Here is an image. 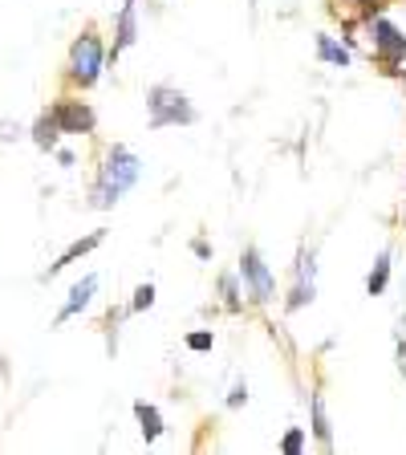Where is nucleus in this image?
Instances as JSON below:
<instances>
[{"label": "nucleus", "mask_w": 406, "mask_h": 455, "mask_svg": "<svg viewBox=\"0 0 406 455\" xmlns=\"http://www.w3.org/2000/svg\"><path fill=\"white\" fill-rule=\"evenodd\" d=\"M53 118H57V126H61V134H90L94 131V110L82 102H57Z\"/></svg>", "instance_id": "obj_5"}, {"label": "nucleus", "mask_w": 406, "mask_h": 455, "mask_svg": "<svg viewBox=\"0 0 406 455\" xmlns=\"http://www.w3.org/2000/svg\"><path fill=\"white\" fill-rule=\"evenodd\" d=\"M374 45H378V53L386 57L390 66H394L398 57H406V37L390 25V20H378V25H374Z\"/></svg>", "instance_id": "obj_7"}, {"label": "nucleus", "mask_w": 406, "mask_h": 455, "mask_svg": "<svg viewBox=\"0 0 406 455\" xmlns=\"http://www.w3.org/2000/svg\"><path fill=\"white\" fill-rule=\"evenodd\" d=\"M139 171H142V163L134 159L126 147H114V151L106 155L102 175H98L94 208H114V204H118V196H123L126 188H134V183H139Z\"/></svg>", "instance_id": "obj_1"}, {"label": "nucleus", "mask_w": 406, "mask_h": 455, "mask_svg": "<svg viewBox=\"0 0 406 455\" xmlns=\"http://www.w3.org/2000/svg\"><path fill=\"white\" fill-rule=\"evenodd\" d=\"M134 41H139V9H134V0H126L123 12H118V41H114V53L110 57L126 53Z\"/></svg>", "instance_id": "obj_8"}, {"label": "nucleus", "mask_w": 406, "mask_h": 455, "mask_svg": "<svg viewBox=\"0 0 406 455\" xmlns=\"http://www.w3.org/2000/svg\"><path fill=\"white\" fill-rule=\"evenodd\" d=\"M211 333L208 330H195V333H187V350H195V354H203V350H211Z\"/></svg>", "instance_id": "obj_16"}, {"label": "nucleus", "mask_w": 406, "mask_h": 455, "mask_svg": "<svg viewBox=\"0 0 406 455\" xmlns=\"http://www.w3.org/2000/svg\"><path fill=\"white\" fill-rule=\"evenodd\" d=\"M305 447V431L301 427H293V431H289V435H284V443H281V451H289V455H297Z\"/></svg>", "instance_id": "obj_18"}, {"label": "nucleus", "mask_w": 406, "mask_h": 455, "mask_svg": "<svg viewBox=\"0 0 406 455\" xmlns=\"http://www.w3.org/2000/svg\"><path fill=\"white\" fill-rule=\"evenodd\" d=\"M155 305V284H139V293H134V305L131 309L139 313V309H151Z\"/></svg>", "instance_id": "obj_17"}, {"label": "nucleus", "mask_w": 406, "mask_h": 455, "mask_svg": "<svg viewBox=\"0 0 406 455\" xmlns=\"http://www.w3.org/2000/svg\"><path fill=\"white\" fill-rule=\"evenodd\" d=\"M240 273L248 276V284H252V301H273V273H268V265L260 260V252L256 248H244V256H240Z\"/></svg>", "instance_id": "obj_4"}, {"label": "nucleus", "mask_w": 406, "mask_h": 455, "mask_svg": "<svg viewBox=\"0 0 406 455\" xmlns=\"http://www.w3.org/2000/svg\"><path fill=\"white\" fill-rule=\"evenodd\" d=\"M313 435L322 439L325 447L333 443V435H330V419H325V403H322V395H313Z\"/></svg>", "instance_id": "obj_13"}, {"label": "nucleus", "mask_w": 406, "mask_h": 455, "mask_svg": "<svg viewBox=\"0 0 406 455\" xmlns=\"http://www.w3.org/2000/svg\"><path fill=\"white\" fill-rule=\"evenodd\" d=\"M102 66H106V49H102V41H98V33H82V37L74 41V49H69V77H74L82 90H90V85L102 77Z\"/></svg>", "instance_id": "obj_2"}, {"label": "nucleus", "mask_w": 406, "mask_h": 455, "mask_svg": "<svg viewBox=\"0 0 406 455\" xmlns=\"http://www.w3.org/2000/svg\"><path fill=\"white\" fill-rule=\"evenodd\" d=\"M313 256H301V268H297V289L293 297H289V309H301L305 301H313Z\"/></svg>", "instance_id": "obj_10"}, {"label": "nucleus", "mask_w": 406, "mask_h": 455, "mask_svg": "<svg viewBox=\"0 0 406 455\" xmlns=\"http://www.w3.org/2000/svg\"><path fill=\"white\" fill-rule=\"evenodd\" d=\"M102 240H106V232H90V236H85V240H74V244H69V248H66V252H61V256H57V260H53V265H49L45 281H49V276H57V273H61V268H66V265H74L77 256H85V252H94V248H98V244H102Z\"/></svg>", "instance_id": "obj_9"}, {"label": "nucleus", "mask_w": 406, "mask_h": 455, "mask_svg": "<svg viewBox=\"0 0 406 455\" xmlns=\"http://www.w3.org/2000/svg\"><path fill=\"white\" fill-rule=\"evenodd\" d=\"M386 281H390V252H382V256H378V265H374V273H370V281H366L370 297H378L382 289H386Z\"/></svg>", "instance_id": "obj_14"}, {"label": "nucleus", "mask_w": 406, "mask_h": 455, "mask_svg": "<svg viewBox=\"0 0 406 455\" xmlns=\"http://www.w3.org/2000/svg\"><path fill=\"white\" fill-rule=\"evenodd\" d=\"M134 415H139V423H142V435H147V443L163 435V415L151 407V403H134Z\"/></svg>", "instance_id": "obj_12"}, {"label": "nucleus", "mask_w": 406, "mask_h": 455, "mask_svg": "<svg viewBox=\"0 0 406 455\" xmlns=\"http://www.w3.org/2000/svg\"><path fill=\"white\" fill-rule=\"evenodd\" d=\"M57 139H61V126H57V118H53V114H41L37 126H33V142H37L41 151H53Z\"/></svg>", "instance_id": "obj_11"}, {"label": "nucleus", "mask_w": 406, "mask_h": 455, "mask_svg": "<svg viewBox=\"0 0 406 455\" xmlns=\"http://www.w3.org/2000/svg\"><path fill=\"white\" fill-rule=\"evenodd\" d=\"M317 49H322V57H325V61H333V66H350V53H346L341 45H333V41L325 37V33L317 37Z\"/></svg>", "instance_id": "obj_15"}, {"label": "nucleus", "mask_w": 406, "mask_h": 455, "mask_svg": "<svg viewBox=\"0 0 406 455\" xmlns=\"http://www.w3.org/2000/svg\"><path fill=\"white\" fill-rule=\"evenodd\" d=\"M244 398H248V390H244V387H236V390H232V395H227V407H240Z\"/></svg>", "instance_id": "obj_19"}, {"label": "nucleus", "mask_w": 406, "mask_h": 455, "mask_svg": "<svg viewBox=\"0 0 406 455\" xmlns=\"http://www.w3.org/2000/svg\"><path fill=\"white\" fill-rule=\"evenodd\" d=\"M94 293H98V276H94V273H90V276H82V281H77L74 289H69V301L61 305V313H57V325H61V322H69L74 313H82L85 305L94 301Z\"/></svg>", "instance_id": "obj_6"}, {"label": "nucleus", "mask_w": 406, "mask_h": 455, "mask_svg": "<svg viewBox=\"0 0 406 455\" xmlns=\"http://www.w3.org/2000/svg\"><path fill=\"white\" fill-rule=\"evenodd\" d=\"M151 123L155 126H175V123H195V106L187 102V94L171 90V85H155L151 90Z\"/></svg>", "instance_id": "obj_3"}]
</instances>
